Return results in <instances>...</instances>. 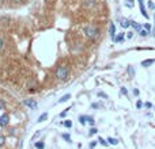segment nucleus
<instances>
[{
    "mask_svg": "<svg viewBox=\"0 0 155 149\" xmlns=\"http://www.w3.org/2000/svg\"><path fill=\"white\" fill-rule=\"evenodd\" d=\"M98 33H99V31H98V29L95 27V26L88 25V26H86V27H84V34H86V37H87V38H90V39L97 38Z\"/></svg>",
    "mask_w": 155,
    "mask_h": 149,
    "instance_id": "obj_1",
    "label": "nucleus"
},
{
    "mask_svg": "<svg viewBox=\"0 0 155 149\" xmlns=\"http://www.w3.org/2000/svg\"><path fill=\"white\" fill-rule=\"evenodd\" d=\"M68 72H69V69H68L67 65H60L57 68V71H56V77L58 80H64L68 77Z\"/></svg>",
    "mask_w": 155,
    "mask_h": 149,
    "instance_id": "obj_2",
    "label": "nucleus"
},
{
    "mask_svg": "<svg viewBox=\"0 0 155 149\" xmlns=\"http://www.w3.org/2000/svg\"><path fill=\"white\" fill-rule=\"evenodd\" d=\"M83 4L86 8L91 10V8H94V7L97 6V0H83Z\"/></svg>",
    "mask_w": 155,
    "mask_h": 149,
    "instance_id": "obj_3",
    "label": "nucleus"
},
{
    "mask_svg": "<svg viewBox=\"0 0 155 149\" xmlns=\"http://www.w3.org/2000/svg\"><path fill=\"white\" fill-rule=\"evenodd\" d=\"M8 121H10V117H8V114H3L1 117H0V127H4L8 125Z\"/></svg>",
    "mask_w": 155,
    "mask_h": 149,
    "instance_id": "obj_4",
    "label": "nucleus"
},
{
    "mask_svg": "<svg viewBox=\"0 0 155 149\" xmlns=\"http://www.w3.org/2000/svg\"><path fill=\"white\" fill-rule=\"evenodd\" d=\"M23 103H25L27 107H30V108H37V102L33 100V99H25Z\"/></svg>",
    "mask_w": 155,
    "mask_h": 149,
    "instance_id": "obj_5",
    "label": "nucleus"
},
{
    "mask_svg": "<svg viewBox=\"0 0 155 149\" xmlns=\"http://www.w3.org/2000/svg\"><path fill=\"white\" fill-rule=\"evenodd\" d=\"M155 63V58H150V60H144V61H142V67H144V68H148L150 65H152V64Z\"/></svg>",
    "mask_w": 155,
    "mask_h": 149,
    "instance_id": "obj_6",
    "label": "nucleus"
},
{
    "mask_svg": "<svg viewBox=\"0 0 155 149\" xmlns=\"http://www.w3.org/2000/svg\"><path fill=\"white\" fill-rule=\"evenodd\" d=\"M120 22H121L120 25H121V27H123V29H126V27H129V26H131V20L125 19V18H123Z\"/></svg>",
    "mask_w": 155,
    "mask_h": 149,
    "instance_id": "obj_7",
    "label": "nucleus"
},
{
    "mask_svg": "<svg viewBox=\"0 0 155 149\" xmlns=\"http://www.w3.org/2000/svg\"><path fill=\"white\" fill-rule=\"evenodd\" d=\"M109 33H110V37L114 39V34H116V27H114V23H110V26H109Z\"/></svg>",
    "mask_w": 155,
    "mask_h": 149,
    "instance_id": "obj_8",
    "label": "nucleus"
},
{
    "mask_svg": "<svg viewBox=\"0 0 155 149\" xmlns=\"http://www.w3.org/2000/svg\"><path fill=\"white\" fill-rule=\"evenodd\" d=\"M131 26H132L136 31H140V30H142V26H140L137 22H133V20H131Z\"/></svg>",
    "mask_w": 155,
    "mask_h": 149,
    "instance_id": "obj_9",
    "label": "nucleus"
},
{
    "mask_svg": "<svg viewBox=\"0 0 155 149\" xmlns=\"http://www.w3.org/2000/svg\"><path fill=\"white\" fill-rule=\"evenodd\" d=\"M88 118L90 117H87V115H80V117H79V122H80L82 125H86V122H88Z\"/></svg>",
    "mask_w": 155,
    "mask_h": 149,
    "instance_id": "obj_10",
    "label": "nucleus"
},
{
    "mask_svg": "<svg viewBox=\"0 0 155 149\" xmlns=\"http://www.w3.org/2000/svg\"><path fill=\"white\" fill-rule=\"evenodd\" d=\"M69 99H71V95H69V94H67V95H64L61 99H58V103H65V102H68Z\"/></svg>",
    "mask_w": 155,
    "mask_h": 149,
    "instance_id": "obj_11",
    "label": "nucleus"
},
{
    "mask_svg": "<svg viewBox=\"0 0 155 149\" xmlns=\"http://www.w3.org/2000/svg\"><path fill=\"white\" fill-rule=\"evenodd\" d=\"M140 4V11H142V15L144 16V18H148V14L145 12V8H144V4L143 3H139Z\"/></svg>",
    "mask_w": 155,
    "mask_h": 149,
    "instance_id": "obj_12",
    "label": "nucleus"
},
{
    "mask_svg": "<svg viewBox=\"0 0 155 149\" xmlns=\"http://www.w3.org/2000/svg\"><path fill=\"white\" fill-rule=\"evenodd\" d=\"M114 41L116 42H123L124 41V33H120L117 37H114Z\"/></svg>",
    "mask_w": 155,
    "mask_h": 149,
    "instance_id": "obj_13",
    "label": "nucleus"
},
{
    "mask_svg": "<svg viewBox=\"0 0 155 149\" xmlns=\"http://www.w3.org/2000/svg\"><path fill=\"white\" fill-rule=\"evenodd\" d=\"M107 142L112 144V145H117V144H118V140L113 138V137H109V138H107Z\"/></svg>",
    "mask_w": 155,
    "mask_h": 149,
    "instance_id": "obj_14",
    "label": "nucleus"
},
{
    "mask_svg": "<svg viewBox=\"0 0 155 149\" xmlns=\"http://www.w3.org/2000/svg\"><path fill=\"white\" fill-rule=\"evenodd\" d=\"M36 148L37 149H44V148H45V145H44L42 141H38V142H36Z\"/></svg>",
    "mask_w": 155,
    "mask_h": 149,
    "instance_id": "obj_15",
    "label": "nucleus"
},
{
    "mask_svg": "<svg viewBox=\"0 0 155 149\" xmlns=\"http://www.w3.org/2000/svg\"><path fill=\"white\" fill-rule=\"evenodd\" d=\"M98 142H99L101 145H103V146H107V144H109V142H106V141H105L102 137H99V138H98Z\"/></svg>",
    "mask_w": 155,
    "mask_h": 149,
    "instance_id": "obj_16",
    "label": "nucleus"
},
{
    "mask_svg": "<svg viewBox=\"0 0 155 149\" xmlns=\"http://www.w3.org/2000/svg\"><path fill=\"white\" fill-rule=\"evenodd\" d=\"M46 118H48V114H46V113H44V114H42L41 117L38 118V122H44V121H45Z\"/></svg>",
    "mask_w": 155,
    "mask_h": 149,
    "instance_id": "obj_17",
    "label": "nucleus"
},
{
    "mask_svg": "<svg viewBox=\"0 0 155 149\" xmlns=\"http://www.w3.org/2000/svg\"><path fill=\"white\" fill-rule=\"evenodd\" d=\"M63 138H64L67 142H71V137H69V134H63Z\"/></svg>",
    "mask_w": 155,
    "mask_h": 149,
    "instance_id": "obj_18",
    "label": "nucleus"
},
{
    "mask_svg": "<svg viewBox=\"0 0 155 149\" xmlns=\"http://www.w3.org/2000/svg\"><path fill=\"white\" fill-rule=\"evenodd\" d=\"M139 33H140V35H142V37H145V35H148V31H147L145 29H144V30H140Z\"/></svg>",
    "mask_w": 155,
    "mask_h": 149,
    "instance_id": "obj_19",
    "label": "nucleus"
},
{
    "mask_svg": "<svg viewBox=\"0 0 155 149\" xmlns=\"http://www.w3.org/2000/svg\"><path fill=\"white\" fill-rule=\"evenodd\" d=\"M128 72H129V75H131V76H133V75H135V69H133L132 67H128Z\"/></svg>",
    "mask_w": 155,
    "mask_h": 149,
    "instance_id": "obj_20",
    "label": "nucleus"
},
{
    "mask_svg": "<svg viewBox=\"0 0 155 149\" xmlns=\"http://www.w3.org/2000/svg\"><path fill=\"white\" fill-rule=\"evenodd\" d=\"M64 126H65V127H71V126H72V122H71V121H65V122H64Z\"/></svg>",
    "mask_w": 155,
    "mask_h": 149,
    "instance_id": "obj_21",
    "label": "nucleus"
},
{
    "mask_svg": "<svg viewBox=\"0 0 155 149\" xmlns=\"http://www.w3.org/2000/svg\"><path fill=\"white\" fill-rule=\"evenodd\" d=\"M144 29L145 30H147V31H151V26H150V23H145V25H144Z\"/></svg>",
    "mask_w": 155,
    "mask_h": 149,
    "instance_id": "obj_22",
    "label": "nucleus"
},
{
    "mask_svg": "<svg viewBox=\"0 0 155 149\" xmlns=\"http://www.w3.org/2000/svg\"><path fill=\"white\" fill-rule=\"evenodd\" d=\"M121 95H128V91H126L125 87H123V88H121Z\"/></svg>",
    "mask_w": 155,
    "mask_h": 149,
    "instance_id": "obj_23",
    "label": "nucleus"
},
{
    "mask_svg": "<svg viewBox=\"0 0 155 149\" xmlns=\"http://www.w3.org/2000/svg\"><path fill=\"white\" fill-rule=\"evenodd\" d=\"M4 142H6V138H4L3 136H0V146L4 145Z\"/></svg>",
    "mask_w": 155,
    "mask_h": 149,
    "instance_id": "obj_24",
    "label": "nucleus"
},
{
    "mask_svg": "<svg viewBox=\"0 0 155 149\" xmlns=\"http://www.w3.org/2000/svg\"><path fill=\"white\" fill-rule=\"evenodd\" d=\"M132 37H133V33H132V31H128V33H126V38H128V39H131Z\"/></svg>",
    "mask_w": 155,
    "mask_h": 149,
    "instance_id": "obj_25",
    "label": "nucleus"
},
{
    "mask_svg": "<svg viewBox=\"0 0 155 149\" xmlns=\"http://www.w3.org/2000/svg\"><path fill=\"white\" fill-rule=\"evenodd\" d=\"M97 132H98V130L95 129V127H93V129L90 130V133H88V134H90V136H93V134H95V133H97Z\"/></svg>",
    "mask_w": 155,
    "mask_h": 149,
    "instance_id": "obj_26",
    "label": "nucleus"
},
{
    "mask_svg": "<svg viewBox=\"0 0 155 149\" xmlns=\"http://www.w3.org/2000/svg\"><path fill=\"white\" fill-rule=\"evenodd\" d=\"M148 7L151 8V10H155V4L152 3V1H148Z\"/></svg>",
    "mask_w": 155,
    "mask_h": 149,
    "instance_id": "obj_27",
    "label": "nucleus"
},
{
    "mask_svg": "<svg viewBox=\"0 0 155 149\" xmlns=\"http://www.w3.org/2000/svg\"><path fill=\"white\" fill-rule=\"evenodd\" d=\"M68 110H69V108H67V110H65V111H63V113H60V117H61V118H64L65 115H67V111H68Z\"/></svg>",
    "mask_w": 155,
    "mask_h": 149,
    "instance_id": "obj_28",
    "label": "nucleus"
},
{
    "mask_svg": "<svg viewBox=\"0 0 155 149\" xmlns=\"http://www.w3.org/2000/svg\"><path fill=\"white\" fill-rule=\"evenodd\" d=\"M95 146H97V141H93V142L90 144V148H91V149H94Z\"/></svg>",
    "mask_w": 155,
    "mask_h": 149,
    "instance_id": "obj_29",
    "label": "nucleus"
},
{
    "mask_svg": "<svg viewBox=\"0 0 155 149\" xmlns=\"http://www.w3.org/2000/svg\"><path fill=\"white\" fill-rule=\"evenodd\" d=\"M98 96H101V98H107V95L103 94V92H98Z\"/></svg>",
    "mask_w": 155,
    "mask_h": 149,
    "instance_id": "obj_30",
    "label": "nucleus"
},
{
    "mask_svg": "<svg viewBox=\"0 0 155 149\" xmlns=\"http://www.w3.org/2000/svg\"><path fill=\"white\" fill-rule=\"evenodd\" d=\"M142 106H143V103L140 100H137V103H136V107L137 108H142Z\"/></svg>",
    "mask_w": 155,
    "mask_h": 149,
    "instance_id": "obj_31",
    "label": "nucleus"
},
{
    "mask_svg": "<svg viewBox=\"0 0 155 149\" xmlns=\"http://www.w3.org/2000/svg\"><path fill=\"white\" fill-rule=\"evenodd\" d=\"M3 46H4V42H3V39H1V37H0V50L3 49Z\"/></svg>",
    "mask_w": 155,
    "mask_h": 149,
    "instance_id": "obj_32",
    "label": "nucleus"
},
{
    "mask_svg": "<svg viewBox=\"0 0 155 149\" xmlns=\"http://www.w3.org/2000/svg\"><path fill=\"white\" fill-rule=\"evenodd\" d=\"M144 106H145V107H147V108H151V107H152V105H151V103H150V102H147V103H145Z\"/></svg>",
    "mask_w": 155,
    "mask_h": 149,
    "instance_id": "obj_33",
    "label": "nucleus"
},
{
    "mask_svg": "<svg viewBox=\"0 0 155 149\" xmlns=\"http://www.w3.org/2000/svg\"><path fill=\"white\" fill-rule=\"evenodd\" d=\"M133 95H136V96L139 95V89H133Z\"/></svg>",
    "mask_w": 155,
    "mask_h": 149,
    "instance_id": "obj_34",
    "label": "nucleus"
},
{
    "mask_svg": "<svg viewBox=\"0 0 155 149\" xmlns=\"http://www.w3.org/2000/svg\"><path fill=\"white\" fill-rule=\"evenodd\" d=\"M0 110H4V103L3 102H0Z\"/></svg>",
    "mask_w": 155,
    "mask_h": 149,
    "instance_id": "obj_35",
    "label": "nucleus"
},
{
    "mask_svg": "<svg viewBox=\"0 0 155 149\" xmlns=\"http://www.w3.org/2000/svg\"><path fill=\"white\" fill-rule=\"evenodd\" d=\"M91 107H93V108H97V107H98V105H95V103H93V105H91Z\"/></svg>",
    "mask_w": 155,
    "mask_h": 149,
    "instance_id": "obj_36",
    "label": "nucleus"
},
{
    "mask_svg": "<svg viewBox=\"0 0 155 149\" xmlns=\"http://www.w3.org/2000/svg\"><path fill=\"white\" fill-rule=\"evenodd\" d=\"M12 1H15V3H20L22 0H12Z\"/></svg>",
    "mask_w": 155,
    "mask_h": 149,
    "instance_id": "obj_37",
    "label": "nucleus"
},
{
    "mask_svg": "<svg viewBox=\"0 0 155 149\" xmlns=\"http://www.w3.org/2000/svg\"><path fill=\"white\" fill-rule=\"evenodd\" d=\"M139 3H143V0H139Z\"/></svg>",
    "mask_w": 155,
    "mask_h": 149,
    "instance_id": "obj_38",
    "label": "nucleus"
},
{
    "mask_svg": "<svg viewBox=\"0 0 155 149\" xmlns=\"http://www.w3.org/2000/svg\"><path fill=\"white\" fill-rule=\"evenodd\" d=\"M0 1H1V0H0Z\"/></svg>",
    "mask_w": 155,
    "mask_h": 149,
    "instance_id": "obj_39",
    "label": "nucleus"
}]
</instances>
